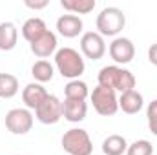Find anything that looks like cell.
Instances as JSON below:
<instances>
[{
	"label": "cell",
	"mask_w": 157,
	"mask_h": 155,
	"mask_svg": "<svg viewBox=\"0 0 157 155\" xmlns=\"http://www.w3.org/2000/svg\"><path fill=\"white\" fill-rule=\"evenodd\" d=\"M99 86L110 88L113 91L126 93L130 89H135V77L132 71L121 68V66H104L99 71Z\"/></svg>",
	"instance_id": "6da1fadb"
},
{
	"label": "cell",
	"mask_w": 157,
	"mask_h": 155,
	"mask_svg": "<svg viewBox=\"0 0 157 155\" xmlns=\"http://www.w3.org/2000/svg\"><path fill=\"white\" fill-rule=\"evenodd\" d=\"M55 66L59 73L66 78L77 80L84 73V59L73 47H62L55 53Z\"/></svg>",
	"instance_id": "7a4b0ae2"
},
{
	"label": "cell",
	"mask_w": 157,
	"mask_h": 155,
	"mask_svg": "<svg viewBox=\"0 0 157 155\" xmlns=\"http://www.w3.org/2000/svg\"><path fill=\"white\" fill-rule=\"evenodd\" d=\"M126 17L119 7H104L97 15V33L102 37H115L122 31Z\"/></svg>",
	"instance_id": "3957f363"
},
{
	"label": "cell",
	"mask_w": 157,
	"mask_h": 155,
	"mask_svg": "<svg viewBox=\"0 0 157 155\" xmlns=\"http://www.w3.org/2000/svg\"><path fill=\"white\" fill-rule=\"evenodd\" d=\"M62 150L70 155H91L93 144L86 130L71 128L62 135Z\"/></svg>",
	"instance_id": "277c9868"
},
{
	"label": "cell",
	"mask_w": 157,
	"mask_h": 155,
	"mask_svg": "<svg viewBox=\"0 0 157 155\" xmlns=\"http://www.w3.org/2000/svg\"><path fill=\"white\" fill-rule=\"evenodd\" d=\"M91 104L95 108V112L102 117H112L117 113L119 110V99L117 91L104 88V86H97L91 93Z\"/></svg>",
	"instance_id": "5b68a950"
},
{
	"label": "cell",
	"mask_w": 157,
	"mask_h": 155,
	"mask_svg": "<svg viewBox=\"0 0 157 155\" xmlns=\"http://www.w3.org/2000/svg\"><path fill=\"white\" fill-rule=\"evenodd\" d=\"M6 128L15 135H24L33 128V115L24 108L9 110L6 113Z\"/></svg>",
	"instance_id": "8992f818"
},
{
	"label": "cell",
	"mask_w": 157,
	"mask_h": 155,
	"mask_svg": "<svg viewBox=\"0 0 157 155\" xmlns=\"http://www.w3.org/2000/svg\"><path fill=\"white\" fill-rule=\"evenodd\" d=\"M35 115L42 124H57L62 119V102L55 95H48V99L35 110Z\"/></svg>",
	"instance_id": "52a82bcc"
},
{
	"label": "cell",
	"mask_w": 157,
	"mask_h": 155,
	"mask_svg": "<svg viewBox=\"0 0 157 155\" xmlns=\"http://www.w3.org/2000/svg\"><path fill=\"white\" fill-rule=\"evenodd\" d=\"M80 51L86 59H91V60H99L104 57L106 53V44L102 35L95 33V31H88L82 35L80 39Z\"/></svg>",
	"instance_id": "ba28073f"
},
{
	"label": "cell",
	"mask_w": 157,
	"mask_h": 155,
	"mask_svg": "<svg viewBox=\"0 0 157 155\" xmlns=\"http://www.w3.org/2000/svg\"><path fill=\"white\" fill-rule=\"evenodd\" d=\"M133 55H135V47H133V44H132L130 39L117 37L110 44V57L117 64H128V62H132Z\"/></svg>",
	"instance_id": "9c48e42d"
},
{
	"label": "cell",
	"mask_w": 157,
	"mask_h": 155,
	"mask_svg": "<svg viewBox=\"0 0 157 155\" xmlns=\"http://www.w3.org/2000/svg\"><path fill=\"white\" fill-rule=\"evenodd\" d=\"M29 47H31V53L35 57H39L40 60H44V59H48L49 55H53L57 51V37H55V33L46 31L39 40L29 44Z\"/></svg>",
	"instance_id": "30bf717a"
},
{
	"label": "cell",
	"mask_w": 157,
	"mask_h": 155,
	"mask_svg": "<svg viewBox=\"0 0 157 155\" xmlns=\"http://www.w3.org/2000/svg\"><path fill=\"white\" fill-rule=\"evenodd\" d=\"M57 29L64 39H75L82 33V20L77 15H62L57 20Z\"/></svg>",
	"instance_id": "8fae6325"
},
{
	"label": "cell",
	"mask_w": 157,
	"mask_h": 155,
	"mask_svg": "<svg viewBox=\"0 0 157 155\" xmlns=\"http://www.w3.org/2000/svg\"><path fill=\"white\" fill-rule=\"evenodd\" d=\"M48 91H46V88L39 84V82H31V84H28L26 88H24V91H22V100H24V104L28 106V108H31V110H37L40 104L48 99Z\"/></svg>",
	"instance_id": "7c38bea8"
},
{
	"label": "cell",
	"mask_w": 157,
	"mask_h": 155,
	"mask_svg": "<svg viewBox=\"0 0 157 155\" xmlns=\"http://www.w3.org/2000/svg\"><path fill=\"white\" fill-rule=\"evenodd\" d=\"M143 104H144V99L137 89H130L126 93H121V97H119V108L128 115L139 113L143 110Z\"/></svg>",
	"instance_id": "4fadbf2b"
},
{
	"label": "cell",
	"mask_w": 157,
	"mask_h": 155,
	"mask_svg": "<svg viewBox=\"0 0 157 155\" xmlns=\"http://www.w3.org/2000/svg\"><path fill=\"white\" fill-rule=\"evenodd\" d=\"M88 113V104L86 100H70L64 99L62 102V117L70 122H80L86 119Z\"/></svg>",
	"instance_id": "5bb4252c"
},
{
	"label": "cell",
	"mask_w": 157,
	"mask_h": 155,
	"mask_svg": "<svg viewBox=\"0 0 157 155\" xmlns=\"http://www.w3.org/2000/svg\"><path fill=\"white\" fill-rule=\"evenodd\" d=\"M46 31H48L46 22H44L42 18H37V17L28 18V20L24 22V26H22V37L28 40L29 44H33L35 40H39Z\"/></svg>",
	"instance_id": "9a60e30c"
},
{
	"label": "cell",
	"mask_w": 157,
	"mask_h": 155,
	"mask_svg": "<svg viewBox=\"0 0 157 155\" xmlns=\"http://www.w3.org/2000/svg\"><path fill=\"white\" fill-rule=\"evenodd\" d=\"M18 40V29L13 22H2L0 24V49L11 51L17 46Z\"/></svg>",
	"instance_id": "2e32d148"
},
{
	"label": "cell",
	"mask_w": 157,
	"mask_h": 155,
	"mask_svg": "<svg viewBox=\"0 0 157 155\" xmlns=\"http://www.w3.org/2000/svg\"><path fill=\"white\" fill-rule=\"evenodd\" d=\"M128 150V142L122 135H110L102 142V152L104 155H122Z\"/></svg>",
	"instance_id": "e0dca14e"
},
{
	"label": "cell",
	"mask_w": 157,
	"mask_h": 155,
	"mask_svg": "<svg viewBox=\"0 0 157 155\" xmlns=\"http://www.w3.org/2000/svg\"><path fill=\"white\" fill-rule=\"evenodd\" d=\"M90 95L88 84L82 80H70L64 88V97L70 100H86V97Z\"/></svg>",
	"instance_id": "ac0fdd59"
},
{
	"label": "cell",
	"mask_w": 157,
	"mask_h": 155,
	"mask_svg": "<svg viewBox=\"0 0 157 155\" xmlns=\"http://www.w3.org/2000/svg\"><path fill=\"white\" fill-rule=\"evenodd\" d=\"M60 6L71 15H86L95 9V0H62Z\"/></svg>",
	"instance_id": "d6986e66"
},
{
	"label": "cell",
	"mask_w": 157,
	"mask_h": 155,
	"mask_svg": "<svg viewBox=\"0 0 157 155\" xmlns=\"http://www.w3.org/2000/svg\"><path fill=\"white\" fill-rule=\"evenodd\" d=\"M18 93V78L11 73H0V99H11Z\"/></svg>",
	"instance_id": "ffe728a7"
},
{
	"label": "cell",
	"mask_w": 157,
	"mask_h": 155,
	"mask_svg": "<svg viewBox=\"0 0 157 155\" xmlns=\"http://www.w3.org/2000/svg\"><path fill=\"white\" fill-rule=\"evenodd\" d=\"M31 75L35 77V80L42 84V82H49L53 78V66L48 60H37L31 68Z\"/></svg>",
	"instance_id": "44dd1931"
},
{
	"label": "cell",
	"mask_w": 157,
	"mask_h": 155,
	"mask_svg": "<svg viewBox=\"0 0 157 155\" xmlns=\"http://www.w3.org/2000/svg\"><path fill=\"white\" fill-rule=\"evenodd\" d=\"M126 155H154V146H152L150 141L141 139V141H135V142L128 144Z\"/></svg>",
	"instance_id": "7402d4cb"
},
{
	"label": "cell",
	"mask_w": 157,
	"mask_h": 155,
	"mask_svg": "<svg viewBox=\"0 0 157 155\" xmlns=\"http://www.w3.org/2000/svg\"><path fill=\"white\" fill-rule=\"evenodd\" d=\"M146 117H148V126H150V131L157 137V99L152 100L148 104V110H146Z\"/></svg>",
	"instance_id": "603a6c76"
},
{
	"label": "cell",
	"mask_w": 157,
	"mask_h": 155,
	"mask_svg": "<svg viewBox=\"0 0 157 155\" xmlns=\"http://www.w3.org/2000/svg\"><path fill=\"white\" fill-rule=\"evenodd\" d=\"M148 60L154 66H157V44H152L150 46V49H148Z\"/></svg>",
	"instance_id": "cb8c5ba5"
},
{
	"label": "cell",
	"mask_w": 157,
	"mask_h": 155,
	"mask_svg": "<svg viewBox=\"0 0 157 155\" xmlns=\"http://www.w3.org/2000/svg\"><path fill=\"white\" fill-rule=\"evenodd\" d=\"M26 6L31 7V9H42V7L48 6V0H42V2H29V0H26Z\"/></svg>",
	"instance_id": "d4e9b609"
}]
</instances>
